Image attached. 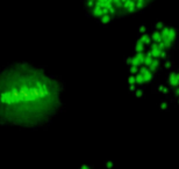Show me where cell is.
I'll return each instance as SVG.
<instances>
[{
	"mask_svg": "<svg viewBox=\"0 0 179 169\" xmlns=\"http://www.w3.org/2000/svg\"><path fill=\"white\" fill-rule=\"evenodd\" d=\"M65 83L45 67L28 61L0 72V123L22 130H44L64 109Z\"/></svg>",
	"mask_w": 179,
	"mask_h": 169,
	"instance_id": "1",
	"label": "cell"
},
{
	"mask_svg": "<svg viewBox=\"0 0 179 169\" xmlns=\"http://www.w3.org/2000/svg\"><path fill=\"white\" fill-rule=\"evenodd\" d=\"M178 45L179 30L173 24L164 21L143 24L126 60L129 94L142 97L154 89L176 57Z\"/></svg>",
	"mask_w": 179,
	"mask_h": 169,
	"instance_id": "2",
	"label": "cell"
},
{
	"mask_svg": "<svg viewBox=\"0 0 179 169\" xmlns=\"http://www.w3.org/2000/svg\"><path fill=\"white\" fill-rule=\"evenodd\" d=\"M152 90L159 96L163 109H179V53L176 55L169 68Z\"/></svg>",
	"mask_w": 179,
	"mask_h": 169,
	"instance_id": "4",
	"label": "cell"
},
{
	"mask_svg": "<svg viewBox=\"0 0 179 169\" xmlns=\"http://www.w3.org/2000/svg\"><path fill=\"white\" fill-rule=\"evenodd\" d=\"M156 1L158 0H83V8L90 19L101 26H108L140 14Z\"/></svg>",
	"mask_w": 179,
	"mask_h": 169,
	"instance_id": "3",
	"label": "cell"
},
{
	"mask_svg": "<svg viewBox=\"0 0 179 169\" xmlns=\"http://www.w3.org/2000/svg\"><path fill=\"white\" fill-rule=\"evenodd\" d=\"M77 169H101L97 167V166H94V164H90V163H85V164H82V166H79Z\"/></svg>",
	"mask_w": 179,
	"mask_h": 169,
	"instance_id": "5",
	"label": "cell"
}]
</instances>
